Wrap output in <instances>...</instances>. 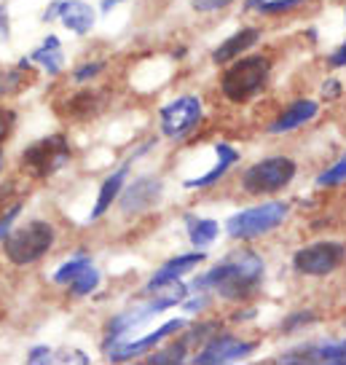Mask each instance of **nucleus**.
Segmentation results:
<instances>
[{
	"label": "nucleus",
	"mask_w": 346,
	"mask_h": 365,
	"mask_svg": "<svg viewBox=\"0 0 346 365\" xmlns=\"http://www.w3.org/2000/svg\"><path fill=\"white\" fill-rule=\"evenodd\" d=\"M263 258L253 250L234 252L231 258L218 263L212 272L194 279L191 290H212L226 301H244L263 282Z\"/></svg>",
	"instance_id": "1"
},
{
	"label": "nucleus",
	"mask_w": 346,
	"mask_h": 365,
	"mask_svg": "<svg viewBox=\"0 0 346 365\" xmlns=\"http://www.w3.org/2000/svg\"><path fill=\"white\" fill-rule=\"evenodd\" d=\"M54 245V226L46 220H30L24 226L14 228L3 240V252L14 266H30L41 261Z\"/></svg>",
	"instance_id": "2"
},
{
	"label": "nucleus",
	"mask_w": 346,
	"mask_h": 365,
	"mask_svg": "<svg viewBox=\"0 0 346 365\" xmlns=\"http://www.w3.org/2000/svg\"><path fill=\"white\" fill-rule=\"evenodd\" d=\"M268 73H271V62H268V57H263V54L236 59V62L223 73L220 89H223L226 100H231V103H247V100H253L255 94L266 86Z\"/></svg>",
	"instance_id": "3"
},
{
	"label": "nucleus",
	"mask_w": 346,
	"mask_h": 365,
	"mask_svg": "<svg viewBox=\"0 0 346 365\" xmlns=\"http://www.w3.org/2000/svg\"><path fill=\"white\" fill-rule=\"evenodd\" d=\"M290 207L285 202H266V205L242 210L226 220V234L231 240H255L263 237L288 217Z\"/></svg>",
	"instance_id": "4"
},
{
	"label": "nucleus",
	"mask_w": 346,
	"mask_h": 365,
	"mask_svg": "<svg viewBox=\"0 0 346 365\" xmlns=\"http://www.w3.org/2000/svg\"><path fill=\"white\" fill-rule=\"evenodd\" d=\"M70 161V145L68 137L51 135L43 140H35L19 156V167L30 178H51Z\"/></svg>",
	"instance_id": "5"
},
{
	"label": "nucleus",
	"mask_w": 346,
	"mask_h": 365,
	"mask_svg": "<svg viewBox=\"0 0 346 365\" xmlns=\"http://www.w3.org/2000/svg\"><path fill=\"white\" fill-rule=\"evenodd\" d=\"M295 161L288 156H271L253 164L250 170L242 175V188L250 196H266V194H277L285 185L293 182L295 178Z\"/></svg>",
	"instance_id": "6"
},
{
	"label": "nucleus",
	"mask_w": 346,
	"mask_h": 365,
	"mask_svg": "<svg viewBox=\"0 0 346 365\" xmlns=\"http://www.w3.org/2000/svg\"><path fill=\"white\" fill-rule=\"evenodd\" d=\"M183 328H185V319L177 317V319L164 322L162 328H156L153 333H145V336H140V339H132V341H129L127 336H124V339H105L103 354L110 360V363H124V360H132V357L153 352V346L164 344L169 336L180 333Z\"/></svg>",
	"instance_id": "7"
},
{
	"label": "nucleus",
	"mask_w": 346,
	"mask_h": 365,
	"mask_svg": "<svg viewBox=\"0 0 346 365\" xmlns=\"http://www.w3.org/2000/svg\"><path fill=\"white\" fill-rule=\"evenodd\" d=\"M346 261V245L341 242H314L293 255V266L306 277H327Z\"/></svg>",
	"instance_id": "8"
},
{
	"label": "nucleus",
	"mask_w": 346,
	"mask_h": 365,
	"mask_svg": "<svg viewBox=\"0 0 346 365\" xmlns=\"http://www.w3.org/2000/svg\"><path fill=\"white\" fill-rule=\"evenodd\" d=\"M201 121V100L196 94H185L177 97L174 103L162 108V132L172 140H183L191 135Z\"/></svg>",
	"instance_id": "9"
},
{
	"label": "nucleus",
	"mask_w": 346,
	"mask_h": 365,
	"mask_svg": "<svg viewBox=\"0 0 346 365\" xmlns=\"http://www.w3.org/2000/svg\"><path fill=\"white\" fill-rule=\"evenodd\" d=\"M255 352L253 341H242L231 333H220V336H212L199 354L194 357L196 365H223V363H239V360H247L250 354Z\"/></svg>",
	"instance_id": "10"
},
{
	"label": "nucleus",
	"mask_w": 346,
	"mask_h": 365,
	"mask_svg": "<svg viewBox=\"0 0 346 365\" xmlns=\"http://www.w3.org/2000/svg\"><path fill=\"white\" fill-rule=\"evenodd\" d=\"M51 19H59L70 33L86 35L97 22V14L83 0H54L48 6V11L43 14V22H51Z\"/></svg>",
	"instance_id": "11"
},
{
	"label": "nucleus",
	"mask_w": 346,
	"mask_h": 365,
	"mask_svg": "<svg viewBox=\"0 0 346 365\" xmlns=\"http://www.w3.org/2000/svg\"><path fill=\"white\" fill-rule=\"evenodd\" d=\"M162 191H164L162 180L145 175V178H137L135 182L124 185V191L118 196V207H121V212L127 217L137 215V212H145V210H150V207L156 205L162 199Z\"/></svg>",
	"instance_id": "12"
},
{
	"label": "nucleus",
	"mask_w": 346,
	"mask_h": 365,
	"mask_svg": "<svg viewBox=\"0 0 346 365\" xmlns=\"http://www.w3.org/2000/svg\"><path fill=\"white\" fill-rule=\"evenodd\" d=\"M279 363H323V365H346V339L327 344H306L295 346L279 357Z\"/></svg>",
	"instance_id": "13"
},
{
	"label": "nucleus",
	"mask_w": 346,
	"mask_h": 365,
	"mask_svg": "<svg viewBox=\"0 0 346 365\" xmlns=\"http://www.w3.org/2000/svg\"><path fill=\"white\" fill-rule=\"evenodd\" d=\"M207 255L201 250H194V252H185V255H174L172 261H167L159 269V272L153 274L148 279V285H145V290L142 293H153V290H159V287H164V285H169V282H177V279H183L185 274L188 272H194L199 263L204 261Z\"/></svg>",
	"instance_id": "14"
},
{
	"label": "nucleus",
	"mask_w": 346,
	"mask_h": 365,
	"mask_svg": "<svg viewBox=\"0 0 346 365\" xmlns=\"http://www.w3.org/2000/svg\"><path fill=\"white\" fill-rule=\"evenodd\" d=\"M317 113H320V105L314 103V100H295V103H290L288 108L268 124V132H271V135L293 132V129H298V126L309 124L312 118H317Z\"/></svg>",
	"instance_id": "15"
},
{
	"label": "nucleus",
	"mask_w": 346,
	"mask_h": 365,
	"mask_svg": "<svg viewBox=\"0 0 346 365\" xmlns=\"http://www.w3.org/2000/svg\"><path fill=\"white\" fill-rule=\"evenodd\" d=\"M258 41H261V30H258V27L236 30V33L229 35V38L212 51V62H215V65H226V62H231V59L242 57L244 51H250Z\"/></svg>",
	"instance_id": "16"
},
{
	"label": "nucleus",
	"mask_w": 346,
	"mask_h": 365,
	"mask_svg": "<svg viewBox=\"0 0 346 365\" xmlns=\"http://www.w3.org/2000/svg\"><path fill=\"white\" fill-rule=\"evenodd\" d=\"M215 153H218V161H215V167L209 172H204L201 178H191V180H185V188H209V185H215V182L226 175V172L239 161V150H234L229 143H215Z\"/></svg>",
	"instance_id": "17"
},
{
	"label": "nucleus",
	"mask_w": 346,
	"mask_h": 365,
	"mask_svg": "<svg viewBox=\"0 0 346 365\" xmlns=\"http://www.w3.org/2000/svg\"><path fill=\"white\" fill-rule=\"evenodd\" d=\"M127 175H129V167L124 164L121 170H115L113 175H108L103 180V185H100V194H97V202H94V210H92V220H100V217L113 207V202L121 196V191H124V185H127Z\"/></svg>",
	"instance_id": "18"
},
{
	"label": "nucleus",
	"mask_w": 346,
	"mask_h": 365,
	"mask_svg": "<svg viewBox=\"0 0 346 365\" xmlns=\"http://www.w3.org/2000/svg\"><path fill=\"white\" fill-rule=\"evenodd\" d=\"M185 228H188V242L196 247V250H204L212 242L218 240L220 226L209 217H196V215H185Z\"/></svg>",
	"instance_id": "19"
},
{
	"label": "nucleus",
	"mask_w": 346,
	"mask_h": 365,
	"mask_svg": "<svg viewBox=\"0 0 346 365\" xmlns=\"http://www.w3.org/2000/svg\"><path fill=\"white\" fill-rule=\"evenodd\" d=\"M33 62L35 65H41V68L46 70L48 76H57L59 70H62V65H65V57H62V46H59V41L54 38V35H48L43 43L35 48L33 54Z\"/></svg>",
	"instance_id": "20"
},
{
	"label": "nucleus",
	"mask_w": 346,
	"mask_h": 365,
	"mask_svg": "<svg viewBox=\"0 0 346 365\" xmlns=\"http://www.w3.org/2000/svg\"><path fill=\"white\" fill-rule=\"evenodd\" d=\"M86 266H92L89 255H83V252L73 255L70 261H65L57 269V272H54V282H57V285H70V282H73V279H75V277H78V274H81Z\"/></svg>",
	"instance_id": "21"
},
{
	"label": "nucleus",
	"mask_w": 346,
	"mask_h": 365,
	"mask_svg": "<svg viewBox=\"0 0 346 365\" xmlns=\"http://www.w3.org/2000/svg\"><path fill=\"white\" fill-rule=\"evenodd\" d=\"M188 339H180L177 344H172V346H167V349H162V352H150L148 363L153 365H174V363H183L185 354H188Z\"/></svg>",
	"instance_id": "22"
},
{
	"label": "nucleus",
	"mask_w": 346,
	"mask_h": 365,
	"mask_svg": "<svg viewBox=\"0 0 346 365\" xmlns=\"http://www.w3.org/2000/svg\"><path fill=\"white\" fill-rule=\"evenodd\" d=\"M97 285H100V272H97L94 266H86V269L70 282V293H73V296H89V293L97 290Z\"/></svg>",
	"instance_id": "23"
},
{
	"label": "nucleus",
	"mask_w": 346,
	"mask_h": 365,
	"mask_svg": "<svg viewBox=\"0 0 346 365\" xmlns=\"http://www.w3.org/2000/svg\"><path fill=\"white\" fill-rule=\"evenodd\" d=\"M344 180H346V153L317 178V185L320 188H333V185H341Z\"/></svg>",
	"instance_id": "24"
},
{
	"label": "nucleus",
	"mask_w": 346,
	"mask_h": 365,
	"mask_svg": "<svg viewBox=\"0 0 346 365\" xmlns=\"http://www.w3.org/2000/svg\"><path fill=\"white\" fill-rule=\"evenodd\" d=\"M312 322H317V314H314V312H293V314H288V319L282 322V331L295 333V331H300V328H306V325H312Z\"/></svg>",
	"instance_id": "25"
},
{
	"label": "nucleus",
	"mask_w": 346,
	"mask_h": 365,
	"mask_svg": "<svg viewBox=\"0 0 346 365\" xmlns=\"http://www.w3.org/2000/svg\"><path fill=\"white\" fill-rule=\"evenodd\" d=\"M22 73L19 70H6V73H0V97H9L14 91L22 89Z\"/></svg>",
	"instance_id": "26"
},
{
	"label": "nucleus",
	"mask_w": 346,
	"mask_h": 365,
	"mask_svg": "<svg viewBox=\"0 0 346 365\" xmlns=\"http://www.w3.org/2000/svg\"><path fill=\"white\" fill-rule=\"evenodd\" d=\"M300 3H303V0H266L258 11L268 14V16H277V14H288V11H293V9H298Z\"/></svg>",
	"instance_id": "27"
},
{
	"label": "nucleus",
	"mask_w": 346,
	"mask_h": 365,
	"mask_svg": "<svg viewBox=\"0 0 346 365\" xmlns=\"http://www.w3.org/2000/svg\"><path fill=\"white\" fill-rule=\"evenodd\" d=\"M19 212H22V205H11L3 215H0V242L11 234V226H14V220L19 217Z\"/></svg>",
	"instance_id": "28"
},
{
	"label": "nucleus",
	"mask_w": 346,
	"mask_h": 365,
	"mask_svg": "<svg viewBox=\"0 0 346 365\" xmlns=\"http://www.w3.org/2000/svg\"><path fill=\"white\" fill-rule=\"evenodd\" d=\"M103 62H89V65H83V68H78L75 73H73V81L75 83H86V81H92V78H97L100 73H103Z\"/></svg>",
	"instance_id": "29"
},
{
	"label": "nucleus",
	"mask_w": 346,
	"mask_h": 365,
	"mask_svg": "<svg viewBox=\"0 0 346 365\" xmlns=\"http://www.w3.org/2000/svg\"><path fill=\"white\" fill-rule=\"evenodd\" d=\"M234 0H191V6H194V11L199 14H212V11H220V9H229Z\"/></svg>",
	"instance_id": "30"
},
{
	"label": "nucleus",
	"mask_w": 346,
	"mask_h": 365,
	"mask_svg": "<svg viewBox=\"0 0 346 365\" xmlns=\"http://www.w3.org/2000/svg\"><path fill=\"white\" fill-rule=\"evenodd\" d=\"M207 307H209V296L204 290H196V298H194V301H183L185 314H199V312H204Z\"/></svg>",
	"instance_id": "31"
},
{
	"label": "nucleus",
	"mask_w": 346,
	"mask_h": 365,
	"mask_svg": "<svg viewBox=\"0 0 346 365\" xmlns=\"http://www.w3.org/2000/svg\"><path fill=\"white\" fill-rule=\"evenodd\" d=\"M14 124H16V113L9 108H0V143L14 132Z\"/></svg>",
	"instance_id": "32"
},
{
	"label": "nucleus",
	"mask_w": 346,
	"mask_h": 365,
	"mask_svg": "<svg viewBox=\"0 0 346 365\" xmlns=\"http://www.w3.org/2000/svg\"><path fill=\"white\" fill-rule=\"evenodd\" d=\"M51 349L48 346H33L30 354H27V363L30 365H43V363H51Z\"/></svg>",
	"instance_id": "33"
},
{
	"label": "nucleus",
	"mask_w": 346,
	"mask_h": 365,
	"mask_svg": "<svg viewBox=\"0 0 346 365\" xmlns=\"http://www.w3.org/2000/svg\"><path fill=\"white\" fill-rule=\"evenodd\" d=\"M323 97L327 100V103L338 100V97H341V83H338L335 78H327L325 81V86H323Z\"/></svg>",
	"instance_id": "34"
},
{
	"label": "nucleus",
	"mask_w": 346,
	"mask_h": 365,
	"mask_svg": "<svg viewBox=\"0 0 346 365\" xmlns=\"http://www.w3.org/2000/svg\"><path fill=\"white\" fill-rule=\"evenodd\" d=\"M11 35V22H9V9L0 6V41H9Z\"/></svg>",
	"instance_id": "35"
},
{
	"label": "nucleus",
	"mask_w": 346,
	"mask_h": 365,
	"mask_svg": "<svg viewBox=\"0 0 346 365\" xmlns=\"http://www.w3.org/2000/svg\"><path fill=\"white\" fill-rule=\"evenodd\" d=\"M330 65H333V68H346V43L330 54Z\"/></svg>",
	"instance_id": "36"
},
{
	"label": "nucleus",
	"mask_w": 346,
	"mask_h": 365,
	"mask_svg": "<svg viewBox=\"0 0 346 365\" xmlns=\"http://www.w3.org/2000/svg\"><path fill=\"white\" fill-rule=\"evenodd\" d=\"M263 3L266 0H247V3H244V9H247V11H258Z\"/></svg>",
	"instance_id": "37"
},
{
	"label": "nucleus",
	"mask_w": 346,
	"mask_h": 365,
	"mask_svg": "<svg viewBox=\"0 0 346 365\" xmlns=\"http://www.w3.org/2000/svg\"><path fill=\"white\" fill-rule=\"evenodd\" d=\"M121 3H127V0H103V11H110V9L121 6Z\"/></svg>",
	"instance_id": "38"
},
{
	"label": "nucleus",
	"mask_w": 346,
	"mask_h": 365,
	"mask_svg": "<svg viewBox=\"0 0 346 365\" xmlns=\"http://www.w3.org/2000/svg\"><path fill=\"white\" fill-rule=\"evenodd\" d=\"M0 167H3V153H0Z\"/></svg>",
	"instance_id": "39"
}]
</instances>
